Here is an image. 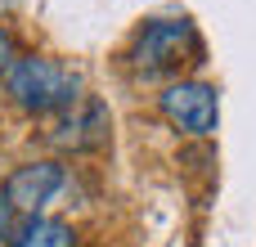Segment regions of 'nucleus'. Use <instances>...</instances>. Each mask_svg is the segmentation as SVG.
I'll list each match as a JSON object with an SVG mask.
<instances>
[{"label":"nucleus","instance_id":"6","mask_svg":"<svg viewBox=\"0 0 256 247\" xmlns=\"http://www.w3.org/2000/svg\"><path fill=\"white\" fill-rule=\"evenodd\" d=\"M9 247H76V230L68 220H50V216H27L14 230Z\"/></svg>","mask_w":256,"mask_h":247},{"label":"nucleus","instance_id":"2","mask_svg":"<svg viewBox=\"0 0 256 247\" xmlns=\"http://www.w3.org/2000/svg\"><path fill=\"white\" fill-rule=\"evenodd\" d=\"M198 58V32L189 18H153L135 32L130 45V63L135 72H144L148 81L158 76H176L184 63Z\"/></svg>","mask_w":256,"mask_h":247},{"label":"nucleus","instance_id":"4","mask_svg":"<svg viewBox=\"0 0 256 247\" xmlns=\"http://www.w3.org/2000/svg\"><path fill=\"white\" fill-rule=\"evenodd\" d=\"M108 126H112L108 108L99 99H81L58 117V126L50 130V144L63 153H90V148L108 144Z\"/></svg>","mask_w":256,"mask_h":247},{"label":"nucleus","instance_id":"5","mask_svg":"<svg viewBox=\"0 0 256 247\" xmlns=\"http://www.w3.org/2000/svg\"><path fill=\"white\" fill-rule=\"evenodd\" d=\"M63 189V166L58 162H22L4 180V198L22 216H40V207Z\"/></svg>","mask_w":256,"mask_h":247},{"label":"nucleus","instance_id":"8","mask_svg":"<svg viewBox=\"0 0 256 247\" xmlns=\"http://www.w3.org/2000/svg\"><path fill=\"white\" fill-rule=\"evenodd\" d=\"M14 58H18V54H14V36L0 27V72H9V68H14Z\"/></svg>","mask_w":256,"mask_h":247},{"label":"nucleus","instance_id":"7","mask_svg":"<svg viewBox=\"0 0 256 247\" xmlns=\"http://www.w3.org/2000/svg\"><path fill=\"white\" fill-rule=\"evenodd\" d=\"M14 216H18V212H14V207H9V198L0 194V247L14 243V230H18V220H14Z\"/></svg>","mask_w":256,"mask_h":247},{"label":"nucleus","instance_id":"1","mask_svg":"<svg viewBox=\"0 0 256 247\" xmlns=\"http://www.w3.org/2000/svg\"><path fill=\"white\" fill-rule=\"evenodd\" d=\"M4 94L14 108L45 117V112H68L72 104H81V76L72 68H63L58 58L45 54H18L14 68L4 72Z\"/></svg>","mask_w":256,"mask_h":247},{"label":"nucleus","instance_id":"3","mask_svg":"<svg viewBox=\"0 0 256 247\" xmlns=\"http://www.w3.org/2000/svg\"><path fill=\"white\" fill-rule=\"evenodd\" d=\"M158 108L162 117L180 130V135H194V140H207L216 135V122H220V94L207 86V81H176L158 94Z\"/></svg>","mask_w":256,"mask_h":247}]
</instances>
